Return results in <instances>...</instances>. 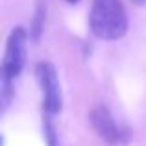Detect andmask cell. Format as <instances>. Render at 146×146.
Here are the masks:
<instances>
[{
    "instance_id": "6da1fadb",
    "label": "cell",
    "mask_w": 146,
    "mask_h": 146,
    "mask_svg": "<svg viewBox=\"0 0 146 146\" xmlns=\"http://www.w3.org/2000/svg\"><path fill=\"white\" fill-rule=\"evenodd\" d=\"M128 11L122 0H93L89 28L100 41H118L128 33Z\"/></svg>"
},
{
    "instance_id": "7a4b0ae2",
    "label": "cell",
    "mask_w": 146,
    "mask_h": 146,
    "mask_svg": "<svg viewBox=\"0 0 146 146\" xmlns=\"http://www.w3.org/2000/svg\"><path fill=\"white\" fill-rule=\"evenodd\" d=\"M28 39L30 33L22 26H15L9 32L6 39V48H4V59L2 68H0V80L6 82H17L21 72L24 70L26 56H28Z\"/></svg>"
},
{
    "instance_id": "3957f363",
    "label": "cell",
    "mask_w": 146,
    "mask_h": 146,
    "mask_svg": "<svg viewBox=\"0 0 146 146\" xmlns=\"http://www.w3.org/2000/svg\"><path fill=\"white\" fill-rule=\"evenodd\" d=\"M35 78L41 89L43 113L50 117L59 115L63 111V91H61L57 68L50 61H39L35 65Z\"/></svg>"
},
{
    "instance_id": "277c9868",
    "label": "cell",
    "mask_w": 146,
    "mask_h": 146,
    "mask_svg": "<svg viewBox=\"0 0 146 146\" xmlns=\"http://www.w3.org/2000/svg\"><path fill=\"white\" fill-rule=\"evenodd\" d=\"M89 122H91V128L94 129V133H96L102 141H106L107 144L124 146L131 139L129 129L118 124L117 118L113 117V113H111L106 106L93 107L91 113H89Z\"/></svg>"
},
{
    "instance_id": "5b68a950",
    "label": "cell",
    "mask_w": 146,
    "mask_h": 146,
    "mask_svg": "<svg viewBox=\"0 0 146 146\" xmlns=\"http://www.w3.org/2000/svg\"><path fill=\"white\" fill-rule=\"evenodd\" d=\"M43 139L46 146H61L59 133H57V126L54 122V117L43 113Z\"/></svg>"
},
{
    "instance_id": "8992f818",
    "label": "cell",
    "mask_w": 146,
    "mask_h": 146,
    "mask_svg": "<svg viewBox=\"0 0 146 146\" xmlns=\"http://www.w3.org/2000/svg\"><path fill=\"white\" fill-rule=\"evenodd\" d=\"M135 6H146V0H131Z\"/></svg>"
},
{
    "instance_id": "52a82bcc",
    "label": "cell",
    "mask_w": 146,
    "mask_h": 146,
    "mask_svg": "<svg viewBox=\"0 0 146 146\" xmlns=\"http://www.w3.org/2000/svg\"><path fill=\"white\" fill-rule=\"evenodd\" d=\"M65 2H68V4H78L80 0H65Z\"/></svg>"
}]
</instances>
